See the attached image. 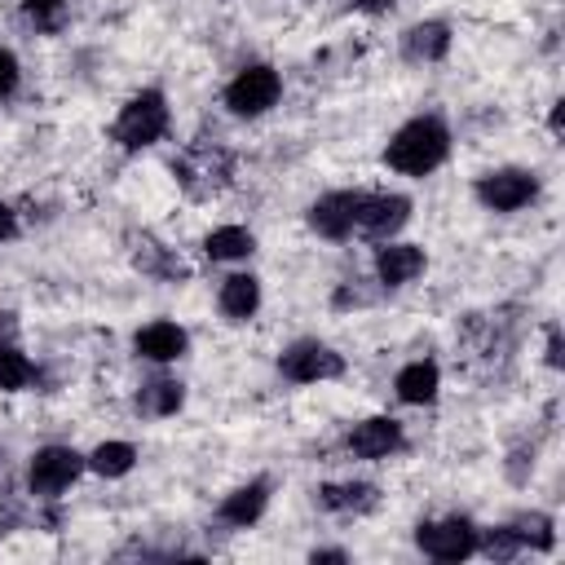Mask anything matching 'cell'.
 Masks as SVG:
<instances>
[{
    "label": "cell",
    "mask_w": 565,
    "mask_h": 565,
    "mask_svg": "<svg viewBox=\"0 0 565 565\" xmlns=\"http://www.w3.org/2000/svg\"><path fill=\"white\" fill-rule=\"evenodd\" d=\"M450 159V128L441 115H411L388 141H384V163L411 181L433 177Z\"/></svg>",
    "instance_id": "1"
},
{
    "label": "cell",
    "mask_w": 565,
    "mask_h": 565,
    "mask_svg": "<svg viewBox=\"0 0 565 565\" xmlns=\"http://www.w3.org/2000/svg\"><path fill=\"white\" fill-rule=\"evenodd\" d=\"M168 124H172V110H168L163 88H141V93H132L119 106V115L110 124V141L119 150L137 154V150H150L154 141H163L168 137Z\"/></svg>",
    "instance_id": "2"
},
{
    "label": "cell",
    "mask_w": 565,
    "mask_h": 565,
    "mask_svg": "<svg viewBox=\"0 0 565 565\" xmlns=\"http://www.w3.org/2000/svg\"><path fill=\"white\" fill-rule=\"evenodd\" d=\"M172 177L190 199H212L234 177V154L221 141H194L172 159Z\"/></svg>",
    "instance_id": "3"
},
{
    "label": "cell",
    "mask_w": 565,
    "mask_h": 565,
    "mask_svg": "<svg viewBox=\"0 0 565 565\" xmlns=\"http://www.w3.org/2000/svg\"><path fill=\"white\" fill-rule=\"evenodd\" d=\"M225 110L234 119H260L278 106L282 97V75L269 62H247L243 71H234V79L225 84Z\"/></svg>",
    "instance_id": "4"
},
{
    "label": "cell",
    "mask_w": 565,
    "mask_h": 565,
    "mask_svg": "<svg viewBox=\"0 0 565 565\" xmlns=\"http://www.w3.org/2000/svg\"><path fill=\"white\" fill-rule=\"evenodd\" d=\"M88 472V463H84V455L75 450V446H40L31 459H26V490L35 494V499H57V494H66L79 477Z\"/></svg>",
    "instance_id": "5"
},
{
    "label": "cell",
    "mask_w": 565,
    "mask_h": 565,
    "mask_svg": "<svg viewBox=\"0 0 565 565\" xmlns=\"http://www.w3.org/2000/svg\"><path fill=\"white\" fill-rule=\"evenodd\" d=\"M472 199L486 207V212H499V216H512L521 207H530L539 199V177L530 168H490L472 181Z\"/></svg>",
    "instance_id": "6"
},
{
    "label": "cell",
    "mask_w": 565,
    "mask_h": 565,
    "mask_svg": "<svg viewBox=\"0 0 565 565\" xmlns=\"http://www.w3.org/2000/svg\"><path fill=\"white\" fill-rule=\"evenodd\" d=\"M278 375L291 380V384H327V380H340L344 375V353H335L327 340H291L282 353H278Z\"/></svg>",
    "instance_id": "7"
},
{
    "label": "cell",
    "mask_w": 565,
    "mask_h": 565,
    "mask_svg": "<svg viewBox=\"0 0 565 565\" xmlns=\"http://www.w3.org/2000/svg\"><path fill=\"white\" fill-rule=\"evenodd\" d=\"M477 525L459 512L450 516H437V521H419L415 525V547L428 556V561H441V565H455V561H468L477 552Z\"/></svg>",
    "instance_id": "8"
},
{
    "label": "cell",
    "mask_w": 565,
    "mask_h": 565,
    "mask_svg": "<svg viewBox=\"0 0 565 565\" xmlns=\"http://www.w3.org/2000/svg\"><path fill=\"white\" fill-rule=\"evenodd\" d=\"M411 199L397 194V190H362V203H358V225L353 234L371 238V243H384V238H397L411 221Z\"/></svg>",
    "instance_id": "9"
},
{
    "label": "cell",
    "mask_w": 565,
    "mask_h": 565,
    "mask_svg": "<svg viewBox=\"0 0 565 565\" xmlns=\"http://www.w3.org/2000/svg\"><path fill=\"white\" fill-rule=\"evenodd\" d=\"M358 203H362V190H327V194H318V199L305 207V225H309L318 238L344 243V238H353Z\"/></svg>",
    "instance_id": "10"
},
{
    "label": "cell",
    "mask_w": 565,
    "mask_h": 565,
    "mask_svg": "<svg viewBox=\"0 0 565 565\" xmlns=\"http://www.w3.org/2000/svg\"><path fill=\"white\" fill-rule=\"evenodd\" d=\"M428 269V256L419 243H402V238H384L371 256V274L384 291H397V287H411L419 274Z\"/></svg>",
    "instance_id": "11"
},
{
    "label": "cell",
    "mask_w": 565,
    "mask_h": 565,
    "mask_svg": "<svg viewBox=\"0 0 565 565\" xmlns=\"http://www.w3.org/2000/svg\"><path fill=\"white\" fill-rule=\"evenodd\" d=\"M402 446H406V433H402V424H397L393 415H366V419H358V424L349 428V437H344V450H349L353 459H366V463L393 459Z\"/></svg>",
    "instance_id": "12"
},
{
    "label": "cell",
    "mask_w": 565,
    "mask_h": 565,
    "mask_svg": "<svg viewBox=\"0 0 565 565\" xmlns=\"http://www.w3.org/2000/svg\"><path fill=\"white\" fill-rule=\"evenodd\" d=\"M132 353L141 362H154V366H168V362H181L190 353V331L172 318H154L146 327L132 331Z\"/></svg>",
    "instance_id": "13"
},
{
    "label": "cell",
    "mask_w": 565,
    "mask_h": 565,
    "mask_svg": "<svg viewBox=\"0 0 565 565\" xmlns=\"http://www.w3.org/2000/svg\"><path fill=\"white\" fill-rule=\"evenodd\" d=\"M128 243H132L128 256H132V265H137L146 278H154V282H172V287H177V282H190V274H194L190 260H181V256H177L168 243H159L154 234L141 230V234H128Z\"/></svg>",
    "instance_id": "14"
},
{
    "label": "cell",
    "mask_w": 565,
    "mask_h": 565,
    "mask_svg": "<svg viewBox=\"0 0 565 565\" xmlns=\"http://www.w3.org/2000/svg\"><path fill=\"white\" fill-rule=\"evenodd\" d=\"M450 44H455V31H450V22H441V18L411 22V26L402 31V40H397V49H402V57H406L411 66H437V62L450 53Z\"/></svg>",
    "instance_id": "15"
},
{
    "label": "cell",
    "mask_w": 565,
    "mask_h": 565,
    "mask_svg": "<svg viewBox=\"0 0 565 565\" xmlns=\"http://www.w3.org/2000/svg\"><path fill=\"white\" fill-rule=\"evenodd\" d=\"M265 508H269V477H252V481L234 486V490L221 499L216 516H221V525H230V530H252V525L265 516Z\"/></svg>",
    "instance_id": "16"
},
{
    "label": "cell",
    "mask_w": 565,
    "mask_h": 565,
    "mask_svg": "<svg viewBox=\"0 0 565 565\" xmlns=\"http://www.w3.org/2000/svg\"><path fill=\"white\" fill-rule=\"evenodd\" d=\"M313 499L331 516H366V512L380 508V486H371V481H322Z\"/></svg>",
    "instance_id": "17"
},
{
    "label": "cell",
    "mask_w": 565,
    "mask_h": 565,
    "mask_svg": "<svg viewBox=\"0 0 565 565\" xmlns=\"http://www.w3.org/2000/svg\"><path fill=\"white\" fill-rule=\"evenodd\" d=\"M393 393H397L402 406H433L437 393H441V366L433 358H415V362L397 366Z\"/></svg>",
    "instance_id": "18"
},
{
    "label": "cell",
    "mask_w": 565,
    "mask_h": 565,
    "mask_svg": "<svg viewBox=\"0 0 565 565\" xmlns=\"http://www.w3.org/2000/svg\"><path fill=\"white\" fill-rule=\"evenodd\" d=\"M260 278L256 274H230L221 287H216V309L230 318V322H252L260 313Z\"/></svg>",
    "instance_id": "19"
},
{
    "label": "cell",
    "mask_w": 565,
    "mask_h": 565,
    "mask_svg": "<svg viewBox=\"0 0 565 565\" xmlns=\"http://www.w3.org/2000/svg\"><path fill=\"white\" fill-rule=\"evenodd\" d=\"M256 252V234L247 225H216L203 234V256L216 265H238Z\"/></svg>",
    "instance_id": "20"
},
{
    "label": "cell",
    "mask_w": 565,
    "mask_h": 565,
    "mask_svg": "<svg viewBox=\"0 0 565 565\" xmlns=\"http://www.w3.org/2000/svg\"><path fill=\"white\" fill-rule=\"evenodd\" d=\"M181 406H185V384L172 380V375H154V380H146V384L137 388V411H141L146 419H168V415H177Z\"/></svg>",
    "instance_id": "21"
},
{
    "label": "cell",
    "mask_w": 565,
    "mask_h": 565,
    "mask_svg": "<svg viewBox=\"0 0 565 565\" xmlns=\"http://www.w3.org/2000/svg\"><path fill=\"white\" fill-rule=\"evenodd\" d=\"M84 463H88V472H97L102 481H119V477H128V472L137 468V446L124 441V437H110V441H97V446L84 455Z\"/></svg>",
    "instance_id": "22"
},
{
    "label": "cell",
    "mask_w": 565,
    "mask_h": 565,
    "mask_svg": "<svg viewBox=\"0 0 565 565\" xmlns=\"http://www.w3.org/2000/svg\"><path fill=\"white\" fill-rule=\"evenodd\" d=\"M40 380L35 362L18 349V344H0V393H22Z\"/></svg>",
    "instance_id": "23"
},
{
    "label": "cell",
    "mask_w": 565,
    "mask_h": 565,
    "mask_svg": "<svg viewBox=\"0 0 565 565\" xmlns=\"http://www.w3.org/2000/svg\"><path fill=\"white\" fill-rule=\"evenodd\" d=\"M512 530H516L525 552H552L556 547V521L547 512H521V516H512Z\"/></svg>",
    "instance_id": "24"
},
{
    "label": "cell",
    "mask_w": 565,
    "mask_h": 565,
    "mask_svg": "<svg viewBox=\"0 0 565 565\" xmlns=\"http://www.w3.org/2000/svg\"><path fill=\"white\" fill-rule=\"evenodd\" d=\"M477 552H481V556H490V561H516L525 547H521V539H516L512 521H503V525H490V530H481V534H477Z\"/></svg>",
    "instance_id": "25"
},
{
    "label": "cell",
    "mask_w": 565,
    "mask_h": 565,
    "mask_svg": "<svg viewBox=\"0 0 565 565\" xmlns=\"http://www.w3.org/2000/svg\"><path fill=\"white\" fill-rule=\"evenodd\" d=\"M22 18L40 35H57L66 26V0H22Z\"/></svg>",
    "instance_id": "26"
},
{
    "label": "cell",
    "mask_w": 565,
    "mask_h": 565,
    "mask_svg": "<svg viewBox=\"0 0 565 565\" xmlns=\"http://www.w3.org/2000/svg\"><path fill=\"white\" fill-rule=\"evenodd\" d=\"M18 84H22V62L13 49H0V102H9L18 93Z\"/></svg>",
    "instance_id": "27"
},
{
    "label": "cell",
    "mask_w": 565,
    "mask_h": 565,
    "mask_svg": "<svg viewBox=\"0 0 565 565\" xmlns=\"http://www.w3.org/2000/svg\"><path fill=\"white\" fill-rule=\"evenodd\" d=\"M331 305H335V309H349V305L358 309V305H371V291H362V287H358V278H349V282H340V287H335Z\"/></svg>",
    "instance_id": "28"
},
{
    "label": "cell",
    "mask_w": 565,
    "mask_h": 565,
    "mask_svg": "<svg viewBox=\"0 0 565 565\" xmlns=\"http://www.w3.org/2000/svg\"><path fill=\"white\" fill-rule=\"evenodd\" d=\"M543 362H547L552 371H561V362H565V344H561V327H556V322L547 327V349H543Z\"/></svg>",
    "instance_id": "29"
},
{
    "label": "cell",
    "mask_w": 565,
    "mask_h": 565,
    "mask_svg": "<svg viewBox=\"0 0 565 565\" xmlns=\"http://www.w3.org/2000/svg\"><path fill=\"white\" fill-rule=\"evenodd\" d=\"M18 234H22L18 212H13V203H4V199H0V243H13Z\"/></svg>",
    "instance_id": "30"
},
{
    "label": "cell",
    "mask_w": 565,
    "mask_h": 565,
    "mask_svg": "<svg viewBox=\"0 0 565 565\" xmlns=\"http://www.w3.org/2000/svg\"><path fill=\"white\" fill-rule=\"evenodd\" d=\"M358 13H366V18H380V13H393V4L397 0H349Z\"/></svg>",
    "instance_id": "31"
},
{
    "label": "cell",
    "mask_w": 565,
    "mask_h": 565,
    "mask_svg": "<svg viewBox=\"0 0 565 565\" xmlns=\"http://www.w3.org/2000/svg\"><path fill=\"white\" fill-rule=\"evenodd\" d=\"M0 344H18V313H0Z\"/></svg>",
    "instance_id": "32"
},
{
    "label": "cell",
    "mask_w": 565,
    "mask_h": 565,
    "mask_svg": "<svg viewBox=\"0 0 565 565\" xmlns=\"http://www.w3.org/2000/svg\"><path fill=\"white\" fill-rule=\"evenodd\" d=\"M547 128H552V137H561V128H565V102H552V115H547Z\"/></svg>",
    "instance_id": "33"
},
{
    "label": "cell",
    "mask_w": 565,
    "mask_h": 565,
    "mask_svg": "<svg viewBox=\"0 0 565 565\" xmlns=\"http://www.w3.org/2000/svg\"><path fill=\"white\" fill-rule=\"evenodd\" d=\"M309 561H349V552L344 547H313Z\"/></svg>",
    "instance_id": "34"
}]
</instances>
